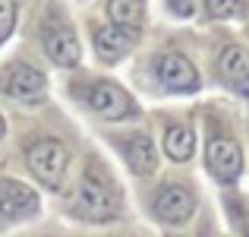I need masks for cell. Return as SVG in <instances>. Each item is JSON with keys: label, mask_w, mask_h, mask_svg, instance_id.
Wrapping results in <instances>:
<instances>
[{"label": "cell", "mask_w": 249, "mask_h": 237, "mask_svg": "<svg viewBox=\"0 0 249 237\" xmlns=\"http://www.w3.org/2000/svg\"><path fill=\"white\" fill-rule=\"evenodd\" d=\"M6 139V120H3V114H0V142Z\"/></svg>", "instance_id": "obj_19"}, {"label": "cell", "mask_w": 249, "mask_h": 237, "mask_svg": "<svg viewBox=\"0 0 249 237\" xmlns=\"http://www.w3.org/2000/svg\"><path fill=\"white\" fill-rule=\"evenodd\" d=\"M158 149L170 164H189L199 149V133L193 120L177 114H161L158 117Z\"/></svg>", "instance_id": "obj_13"}, {"label": "cell", "mask_w": 249, "mask_h": 237, "mask_svg": "<svg viewBox=\"0 0 249 237\" xmlns=\"http://www.w3.org/2000/svg\"><path fill=\"white\" fill-rule=\"evenodd\" d=\"M139 38L142 35L120 29V25L107 22V19H91V22H89V44H91L95 57L104 63V67H117V63H123L136 51Z\"/></svg>", "instance_id": "obj_12"}, {"label": "cell", "mask_w": 249, "mask_h": 237, "mask_svg": "<svg viewBox=\"0 0 249 237\" xmlns=\"http://www.w3.org/2000/svg\"><path fill=\"white\" fill-rule=\"evenodd\" d=\"M142 79H148L152 89L161 95H196L202 89L199 67L177 48H158L145 57L142 63Z\"/></svg>", "instance_id": "obj_6"}, {"label": "cell", "mask_w": 249, "mask_h": 237, "mask_svg": "<svg viewBox=\"0 0 249 237\" xmlns=\"http://www.w3.org/2000/svg\"><path fill=\"white\" fill-rule=\"evenodd\" d=\"M148 209L164 228H183L199 209V187L186 174H170L155 187Z\"/></svg>", "instance_id": "obj_8"}, {"label": "cell", "mask_w": 249, "mask_h": 237, "mask_svg": "<svg viewBox=\"0 0 249 237\" xmlns=\"http://www.w3.org/2000/svg\"><path fill=\"white\" fill-rule=\"evenodd\" d=\"M67 76V95L73 98L79 108H85L91 117L107 123H136L142 120V108L136 95L123 82L104 76V73H79L70 70Z\"/></svg>", "instance_id": "obj_2"}, {"label": "cell", "mask_w": 249, "mask_h": 237, "mask_svg": "<svg viewBox=\"0 0 249 237\" xmlns=\"http://www.w3.org/2000/svg\"><path fill=\"white\" fill-rule=\"evenodd\" d=\"M67 215L85 225H110L126 212V196L117 180L114 168L101 155L89 152L82 161V171L67 193Z\"/></svg>", "instance_id": "obj_1"}, {"label": "cell", "mask_w": 249, "mask_h": 237, "mask_svg": "<svg viewBox=\"0 0 249 237\" xmlns=\"http://www.w3.org/2000/svg\"><path fill=\"white\" fill-rule=\"evenodd\" d=\"M221 202H224V212H227V221H231L233 234L249 237V199L243 193H233V187H231Z\"/></svg>", "instance_id": "obj_15"}, {"label": "cell", "mask_w": 249, "mask_h": 237, "mask_svg": "<svg viewBox=\"0 0 249 237\" xmlns=\"http://www.w3.org/2000/svg\"><path fill=\"white\" fill-rule=\"evenodd\" d=\"M16 29V0H0V44Z\"/></svg>", "instance_id": "obj_17"}, {"label": "cell", "mask_w": 249, "mask_h": 237, "mask_svg": "<svg viewBox=\"0 0 249 237\" xmlns=\"http://www.w3.org/2000/svg\"><path fill=\"white\" fill-rule=\"evenodd\" d=\"M101 139L120 155V161L126 164V171L139 180L158 174L161 164V149L155 142V136L145 127H120V130H104Z\"/></svg>", "instance_id": "obj_7"}, {"label": "cell", "mask_w": 249, "mask_h": 237, "mask_svg": "<svg viewBox=\"0 0 249 237\" xmlns=\"http://www.w3.org/2000/svg\"><path fill=\"white\" fill-rule=\"evenodd\" d=\"M199 3L212 22H231V19H240L249 10V0H199Z\"/></svg>", "instance_id": "obj_16"}, {"label": "cell", "mask_w": 249, "mask_h": 237, "mask_svg": "<svg viewBox=\"0 0 249 237\" xmlns=\"http://www.w3.org/2000/svg\"><path fill=\"white\" fill-rule=\"evenodd\" d=\"M202 237H212V231H202Z\"/></svg>", "instance_id": "obj_20"}, {"label": "cell", "mask_w": 249, "mask_h": 237, "mask_svg": "<svg viewBox=\"0 0 249 237\" xmlns=\"http://www.w3.org/2000/svg\"><path fill=\"white\" fill-rule=\"evenodd\" d=\"M35 38L41 57L60 70H79L82 63V35L76 29L63 0H41L35 16Z\"/></svg>", "instance_id": "obj_4"}, {"label": "cell", "mask_w": 249, "mask_h": 237, "mask_svg": "<svg viewBox=\"0 0 249 237\" xmlns=\"http://www.w3.org/2000/svg\"><path fill=\"white\" fill-rule=\"evenodd\" d=\"M196 3H199V0H164V10H167V16H174V19H193Z\"/></svg>", "instance_id": "obj_18"}, {"label": "cell", "mask_w": 249, "mask_h": 237, "mask_svg": "<svg viewBox=\"0 0 249 237\" xmlns=\"http://www.w3.org/2000/svg\"><path fill=\"white\" fill-rule=\"evenodd\" d=\"M202 127H205V171L218 187L231 190L240 183L246 171V155H243V142L233 133L231 120L221 114L218 108H205L202 111Z\"/></svg>", "instance_id": "obj_3"}, {"label": "cell", "mask_w": 249, "mask_h": 237, "mask_svg": "<svg viewBox=\"0 0 249 237\" xmlns=\"http://www.w3.org/2000/svg\"><path fill=\"white\" fill-rule=\"evenodd\" d=\"M107 237H126V234H107Z\"/></svg>", "instance_id": "obj_21"}, {"label": "cell", "mask_w": 249, "mask_h": 237, "mask_svg": "<svg viewBox=\"0 0 249 237\" xmlns=\"http://www.w3.org/2000/svg\"><path fill=\"white\" fill-rule=\"evenodd\" d=\"M104 16L107 22L142 35L148 25V0H104Z\"/></svg>", "instance_id": "obj_14"}, {"label": "cell", "mask_w": 249, "mask_h": 237, "mask_svg": "<svg viewBox=\"0 0 249 237\" xmlns=\"http://www.w3.org/2000/svg\"><path fill=\"white\" fill-rule=\"evenodd\" d=\"M212 73L224 89L249 95V48L233 38L218 41L212 51Z\"/></svg>", "instance_id": "obj_11"}, {"label": "cell", "mask_w": 249, "mask_h": 237, "mask_svg": "<svg viewBox=\"0 0 249 237\" xmlns=\"http://www.w3.org/2000/svg\"><path fill=\"white\" fill-rule=\"evenodd\" d=\"M48 73L29 57H10L0 67V95L22 108H38L48 101Z\"/></svg>", "instance_id": "obj_9"}, {"label": "cell", "mask_w": 249, "mask_h": 237, "mask_svg": "<svg viewBox=\"0 0 249 237\" xmlns=\"http://www.w3.org/2000/svg\"><path fill=\"white\" fill-rule=\"evenodd\" d=\"M22 164L32 174V180L44 190H63L70 177V164H73V146L63 139L60 133H35L22 142Z\"/></svg>", "instance_id": "obj_5"}, {"label": "cell", "mask_w": 249, "mask_h": 237, "mask_svg": "<svg viewBox=\"0 0 249 237\" xmlns=\"http://www.w3.org/2000/svg\"><path fill=\"white\" fill-rule=\"evenodd\" d=\"M41 212V193L19 177L0 174V228H13Z\"/></svg>", "instance_id": "obj_10"}]
</instances>
